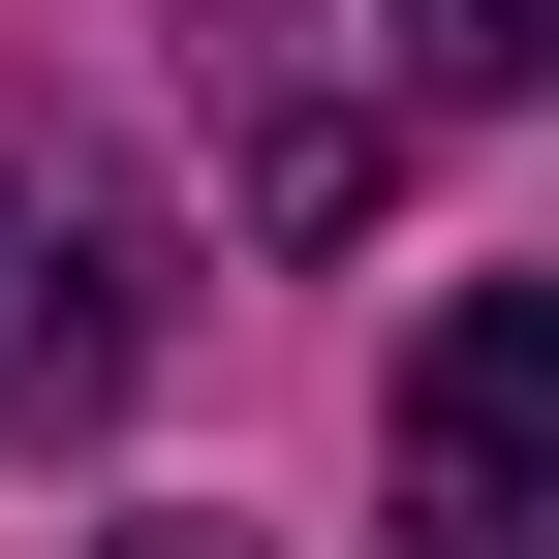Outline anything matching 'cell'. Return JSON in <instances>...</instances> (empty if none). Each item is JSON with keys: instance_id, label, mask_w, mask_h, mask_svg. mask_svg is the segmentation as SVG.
<instances>
[{"instance_id": "obj_2", "label": "cell", "mask_w": 559, "mask_h": 559, "mask_svg": "<svg viewBox=\"0 0 559 559\" xmlns=\"http://www.w3.org/2000/svg\"><path fill=\"white\" fill-rule=\"evenodd\" d=\"M187 94H218V187H249V249H342L404 187V124L342 94V62H280V0H187Z\"/></svg>"}, {"instance_id": "obj_5", "label": "cell", "mask_w": 559, "mask_h": 559, "mask_svg": "<svg viewBox=\"0 0 559 559\" xmlns=\"http://www.w3.org/2000/svg\"><path fill=\"white\" fill-rule=\"evenodd\" d=\"M94 559H249V528H94Z\"/></svg>"}, {"instance_id": "obj_4", "label": "cell", "mask_w": 559, "mask_h": 559, "mask_svg": "<svg viewBox=\"0 0 559 559\" xmlns=\"http://www.w3.org/2000/svg\"><path fill=\"white\" fill-rule=\"evenodd\" d=\"M404 62H436V94H528V62H559V0H404Z\"/></svg>"}, {"instance_id": "obj_3", "label": "cell", "mask_w": 559, "mask_h": 559, "mask_svg": "<svg viewBox=\"0 0 559 559\" xmlns=\"http://www.w3.org/2000/svg\"><path fill=\"white\" fill-rule=\"evenodd\" d=\"M124 342H156V311H124V249H94V218L0 249V373H32V404H124Z\"/></svg>"}, {"instance_id": "obj_6", "label": "cell", "mask_w": 559, "mask_h": 559, "mask_svg": "<svg viewBox=\"0 0 559 559\" xmlns=\"http://www.w3.org/2000/svg\"><path fill=\"white\" fill-rule=\"evenodd\" d=\"M0 249H32V187H0Z\"/></svg>"}, {"instance_id": "obj_1", "label": "cell", "mask_w": 559, "mask_h": 559, "mask_svg": "<svg viewBox=\"0 0 559 559\" xmlns=\"http://www.w3.org/2000/svg\"><path fill=\"white\" fill-rule=\"evenodd\" d=\"M404 559H559V280H466L404 342Z\"/></svg>"}]
</instances>
